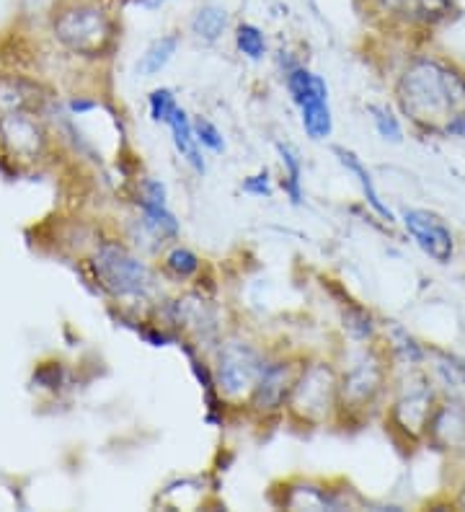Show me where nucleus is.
Masks as SVG:
<instances>
[{"label":"nucleus","mask_w":465,"mask_h":512,"mask_svg":"<svg viewBox=\"0 0 465 512\" xmlns=\"http://www.w3.org/2000/svg\"><path fill=\"white\" fill-rule=\"evenodd\" d=\"M295 386V375L287 363H267L251 391V406L261 414H272L285 406Z\"/></svg>","instance_id":"obj_11"},{"label":"nucleus","mask_w":465,"mask_h":512,"mask_svg":"<svg viewBox=\"0 0 465 512\" xmlns=\"http://www.w3.org/2000/svg\"><path fill=\"white\" fill-rule=\"evenodd\" d=\"M230 29V13L228 8L220 6V3H205L194 11L192 21H189V32L194 34V39L205 44H215L228 34Z\"/></svg>","instance_id":"obj_15"},{"label":"nucleus","mask_w":465,"mask_h":512,"mask_svg":"<svg viewBox=\"0 0 465 512\" xmlns=\"http://www.w3.org/2000/svg\"><path fill=\"white\" fill-rule=\"evenodd\" d=\"M300 122L310 140H326L334 132V114H331L329 104H316V107L300 109Z\"/></svg>","instance_id":"obj_20"},{"label":"nucleus","mask_w":465,"mask_h":512,"mask_svg":"<svg viewBox=\"0 0 465 512\" xmlns=\"http://www.w3.org/2000/svg\"><path fill=\"white\" fill-rule=\"evenodd\" d=\"M179 34L168 32L161 34L158 39L148 44V50L145 55L140 57V63H137V73L145 75V78H153V75L163 73L168 68V63L174 60V55L179 52Z\"/></svg>","instance_id":"obj_17"},{"label":"nucleus","mask_w":465,"mask_h":512,"mask_svg":"<svg viewBox=\"0 0 465 512\" xmlns=\"http://www.w3.org/2000/svg\"><path fill=\"white\" fill-rule=\"evenodd\" d=\"M137 205L143 210L145 231L153 233L158 241L179 236V220H176V215L168 207L166 184L158 182V179H145L143 187H140Z\"/></svg>","instance_id":"obj_10"},{"label":"nucleus","mask_w":465,"mask_h":512,"mask_svg":"<svg viewBox=\"0 0 465 512\" xmlns=\"http://www.w3.org/2000/svg\"><path fill=\"white\" fill-rule=\"evenodd\" d=\"M398 104L416 125L445 132L465 114V78L434 57H419L398 81Z\"/></svg>","instance_id":"obj_1"},{"label":"nucleus","mask_w":465,"mask_h":512,"mask_svg":"<svg viewBox=\"0 0 465 512\" xmlns=\"http://www.w3.org/2000/svg\"><path fill=\"white\" fill-rule=\"evenodd\" d=\"M243 192L251 194V197H272V182H269L267 171L248 176L246 182H243Z\"/></svg>","instance_id":"obj_26"},{"label":"nucleus","mask_w":465,"mask_h":512,"mask_svg":"<svg viewBox=\"0 0 465 512\" xmlns=\"http://www.w3.org/2000/svg\"><path fill=\"white\" fill-rule=\"evenodd\" d=\"M267 360L261 357L254 344L248 342H228L217 352V368H215V383L220 396L225 399H241V396H251L256 381H259L261 370H264Z\"/></svg>","instance_id":"obj_5"},{"label":"nucleus","mask_w":465,"mask_h":512,"mask_svg":"<svg viewBox=\"0 0 465 512\" xmlns=\"http://www.w3.org/2000/svg\"><path fill=\"white\" fill-rule=\"evenodd\" d=\"M380 388H383V365H380L378 357L362 352L341 378L339 394L344 404L360 409L380 394Z\"/></svg>","instance_id":"obj_9"},{"label":"nucleus","mask_w":465,"mask_h":512,"mask_svg":"<svg viewBox=\"0 0 465 512\" xmlns=\"http://www.w3.org/2000/svg\"><path fill=\"white\" fill-rule=\"evenodd\" d=\"M277 150H279V161H282V169H285L282 189L287 192L292 205H300V200H303V161H300L298 150L292 148V145L279 143Z\"/></svg>","instance_id":"obj_18"},{"label":"nucleus","mask_w":465,"mask_h":512,"mask_svg":"<svg viewBox=\"0 0 465 512\" xmlns=\"http://www.w3.org/2000/svg\"><path fill=\"white\" fill-rule=\"evenodd\" d=\"M460 505H463V507H465V492H463V497H460Z\"/></svg>","instance_id":"obj_28"},{"label":"nucleus","mask_w":465,"mask_h":512,"mask_svg":"<svg viewBox=\"0 0 465 512\" xmlns=\"http://www.w3.org/2000/svg\"><path fill=\"white\" fill-rule=\"evenodd\" d=\"M194 135H197L199 145L207 150H212V153H223L225 150L223 132L217 130V125H212L210 119H205V117L194 119Z\"/></svg>","instance_id":"obj_25"},{"label":"nucleus","mask_w":465,"mask_h":512,"mask_svg":"<svg viewBox=\"0 0 465 512\" xmlns=\"http://www.w3.org/2000/svg\"><path fill=\"white\" fill-rule=\"evenodd\" d=\"M148 109L153 122H158V125H168L171 117L176 114V109H179L174 91H171V88H155L153 94L148 96Z\"/></svg>","instance_id":"obj_23"},{"label":"nucleus","mask_w":465,"mask_h":512,"mask_svg":"<svg viewBox=\"0 0 465 512\" xmlns=\"http://www.w3.org/2000/svg\"><path fill=\"white\" fill-rule=\"evenodd\" d=\"M233 37H236V50L241 52L246 60H251V63H259L261 57L267 55V50H269L267 34L261 32L256 24H251V21H243V24H238Z\"/></svg>","instance_id":"obj_19"},{"label":"nucleus","mask_w":465,"mask_h":512,"mask_svg":"<svg viewBox=\"0 0 465 512\" xmlns=\"http://www.w3.org/2000/svg\"><path fill=\"white\" fill-rule=\"evenodd\" d=\"M437 373H440L442 383H445L447 394L458 401H465V368L463 365L453 363V360H445V363L437 365Z\"/></svg>","instance_id":"obj_24"},{"label":"nucleus","mask_w":465,"mask_h":512,"mask_svg":"<svg viewBox=\"0 0 465 512\" xmlns=\"http://www.w3.org/2000/svg\"><path fill=\"white\" fill-rule=\"evenodd\" d=\"M393 419L411 438L422 435L432 425V388L422 375L409 378V383L401 388L396 406H393Z\"/></svg>","instance_id":"obj_8"},{"label":"nucleus","mask_w":465,"mask_h":512,"mask_svg":"<svg viewBox=\"0 0 465 512\" xmlns=\"http://www.w3.org/2000/svg\"><path fill=\"white\" fill-rule=\"evenodd\" d=\"M403 225H406V231L416 241V246L427 256H432L434 262L447 264L453 259V233L437 215L427 213V210H406L403 213Z\"/></svg>","instance_id":"obj_7"},{"label":"nucleus","mask_w":465,"mask_h":512,"mask_svg":"<svg viewBox=\"0 0 465 512\" xmlns=\"http://www.w3.org/2000/svg\"><path fill=\"white\" fill-rule=\"evenodd\" d=\"M55 37L75 55L99 57L114 42L112 16L96 3H73L57 11L52 21Z\"/></svg>","instance_id":"obj_2"},{"label":"nucleus","mask_w":465,"mask_h":512,"mask_svg":"<svg viewBox=\"0 0 465 512\" xmlns=\"http://www.w3.org/2000/svg\"><path fill=\"white\" fill-rule=\"evenodd\" d=\"M285 83L298 109L313 107V104H326L329 101V83L323 81L318 73L305 68V65H292L285 73Z\"/></svg>","instance_id":"obj_13"},{"label":"nucleus","mask_w":465,"mask_h":512,"mask_svg":"<svg viewBox=\"0 0 465 512\" xmlns=\"http://www.w3.org/2000/svg\"><path fill=\"white\" fill-rule=\"evenodd\" d=\"M202 262H199V256L194 254L192 249H184V246H174V249L166 254V269L179 280H186V277L197 275Z\"/></svg>","instance_id":"obj_21"},{"label":"nucleus","mask_w":465,"mask_h":512,"mask_svg":"<svg viewBox=\"0 0 465 512\" xmlns=\"http://www.w3.org/2000/svg\"><path fill=\"white\" fill-rule=\"evenodd\" d=\"M370 114H372V125H375V130H378V135L385 140V143H401L403 140L401 122H398V117L391 112V109L380 107V104H372Z\"/></svg>","instance_id":"obj_22"},{"label":"nucleus","mask_w":465,"mask_h":512,"mask_svg":"<svg viewBox=\"0 0 465 512\" xmlns=\"http://www.w3.org/2000/svg\"><path fill=\"white\" fill-rule=\"evenodd\" d=\"M336 396H339V381H336L334 370L329 365L313 363L303 370L300 378H295L287 404L295 417L310 422V425H318L331 414Z\"/></svg>","instance_id":"obj_4"},{"label":"nucleus","mask_w":465,"mask_h":512,"mask_svg":"<svg viewBox=\"0 0 465 512\" xmlns=\"http://www.w3.org/2000/svg\"><path fill=\"white\" fill-rule=\"evenodd\" d=\"M370 6L406 26H437L455 16V0H370Z\"/></svg>","instance_id":"obj_6"},{"label":"nucleus","mask_w":465,"mask_h":512,"mask_svg":"<svg viewBox=\"0 0 465 512\" xmlns=\"http://www.w3.org/2000/svg\"><path fill=\"white\" fill-rule=\"evenodd\" d=\"M96 277L114 298H145L153 293L155 277L137 256L117 244L99 246L93 256Z\"/></svg>","instance_id":"obj_3"},{"label":"nucleus","mask_w":465,"mask_h":512,"mask_svg":"<svg viewBox=\"0 0 465 512\" xmlns=\"http://www.w3.org/2000/svg\"><path fill=\"white\" fill-rule=\"evenodd\" d=\"M168 130H171V138H174L179 156L184 158L197 174H205L207 163L205 158H202V145H199L197 135H194V122L181 107L176 109V114L171 117V122H168Z\"/></svg>","instance_id":"obj_14"},{"label":"nucleus","mask_w":465,"mask_h":512,"mask_svg":"<svg viewBox=\"0 0 465 512\" xmlns=\"http://www.w3.org/2000/svg\"><path fill=\"white\" fill-rule=\"evenodd\" d=\"M168 3H171V0H135V6H140L143 11H161Z\"/></svg>","instance_id":"obj_27"},{"label":"nucleus","mask_w":465,"mask_h":512,"mask_svg":"<svg viewBox=\"0 0 465 512\" xmlns=\"http://www.w3.org/2000/svg\"><path fill=\"white\" fill-rule=\"evenodd\" d=\"M0 140L6 143L13 156L24 158V161L37 158L44 143L42 130L26 112H8L0 119Z\"/></svg>","instance_id":"obj_12"},{"label":"nucleus","mask_w":465,"mask_h":512,"mask_svg":"<svg viewBox=\"0 0 465 512\" xmlns=\"http://www.w3.org/2000/svg\"><path fill=\"white\" fill-rule=\"evenodd\" d=\"M334 153H336V156H339L341 166H344V169H347L349 174H352L354 179H357V184H360L362 194H365L367 205H370L372 210H375V213L380 215V218L388 220V223H393L391 207H388L383 200H380L378 189H375V182H372L370 171L365 169V163L360 161V156H357V153H352V150H347V148H336Z\"/></svg>","instance_id":"obj_16"}]
</instances>
